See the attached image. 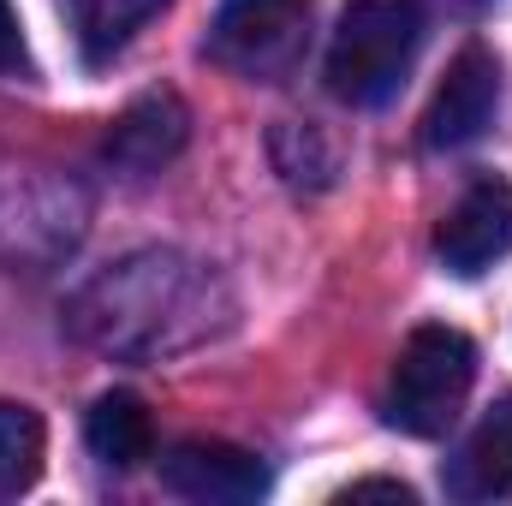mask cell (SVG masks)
I'll use <instances>...</instances> for the list:
<instances>
[{
  "instance_id": "obj_1",
  "label": "cell",
  "mask_w": 512,
  "mask_h": 506,
  "mask_svg": "<svg viewBox=\"0 0 512 506\" xmlns=\"http://www.w3.org/2000/svg\"><path fill=\"white\" fill-rule=\"evenodd\" d=\"M66 328L108 358H173L233 328L227 280L185 251H131L66 304Z\"/></svg>"
},
{
  "instance_id": "obj_2",
  "label": "cell",
  "mask_w": 512,
  "mask_h": 506,
  "mask_svg": "<svg viewBox=\"0 0 512 506\" xmlns=\"http://www.w3.org/2000/svg\"><path fill=\"white\" fill-rule=\"evenodd\" d=\"M417 48H423L417 0H346L328 48V90L352 108H382L411 78Z\"/></svg>"
},
{
  "instance_id": "obj_3",
  "label": "cell",
  "mask_w": 512,
  "mask_h": 506,
  "mask_svg": "<svg viewBox=\"0 0 512 506\" xmlns=\"http://www.w3.org/2000/svg\"><path fill=\"white\" fill-rule=\"evenodd\" d=\"M471 381H477V346L459 328H417L393 358L382 417L399 435L435 441L459 423Z\"/></svg>"
},
{
  "instance_id": "obj_4",
  "label": "cell",
  "mask_w": 512,
  "mask_h": 506,
  "mask_svg": "<svg viewBox=\"0 0 512 506\" xmlns=\"http://www.w3.org/2000/svg\"><path fill=\"white\" fill-rule=\"evenodd\" d=\"M310 0H221L209 54L239 78H286L310 42Z\"/></svg>"
},
{
  "instance_id": "obj_5",
  "label": "cell",
  "mask_w": 512,
  "mask_h": 506,
  "mask_svg": "<svg viewBox=\"0 0 512 506\" xmlns=\"http://www.w3.org/2000/svg\"><path fill=\"white\" fill-rule=\"evenodd\" d=\"M495 114H501V60L471 42L447 66V78H441V90L423 114V143L429 149H465L495 126Z\"/></svg>"
},
{
  "instance_id": "obj_6",
  "label": "cell",
  "mask_w": 512,
  "mask_h": 506,
  "mask_svg": "<svg viewBox=\"0 0 512 506\" xmlns=\"http://www.w3.org/2000/svg\"><path fill=\"white\" fill-rule=\"evenodd\" d=\"M161 483L197 506H251L268 495V465L233 441H179L161 459Z\"/></svg>"
},
{
  "instance_id": "obj_7",
  "label": "cell",
  "mask_w": 512,
  "mask_h": 506,
  "mask_svg": "<svg viewBox=\"0 0 512 506\" xmlns=\"http://www.w3.org/2000/svg\"><path fill=\"white\" fill-rule=\"evenodd\" d=\"M435 256L453 274H483L501 256H512V185L507 179H477L435 227Z\"/></svg>"
},
{
  "instance_id": "obj_8",
  "label": "cell",
  "mask_w": 512,
  "mask_h": 506,
  "mask_svg": "<svg viewBox=\"0 0 512 506\" xmlns=\"http://www.w3.org/2000/svg\"><path fill=\"white\" fill-rule=\"evenodd\" d=\"M185 143H191V108H185L173 90H149V96H137L126 114L108 126L102 155H108L120 173L143 179V173H161Z\"/></svg>"
},
{
  "instance_id": "obj_9",
  "label": "cell",
  "mask_w": 512,
  "mask_h": 506,
  "mask_svg": "<svg viewBox=\"0 0 512 506\" xmlns=\"http://www.w3.org/2000/svg\"><path fill=\"white\" fill-rule=\"evenodd\" d=\"M447 495L459 501H512V393L483 411L459 459L447 465Z\"/></svg>"
},
{
  "instance_id": "obj_10",
  "label": "cell",
  "mask_w": 512,
  "mask_h": 506,
  "mask_svg": "<svg viewBox=\"0 0 512 506\" xmlns=\"http://www.w3.org/2000/svg\"><path fill=\"white\" fill-rule=\"evenodd\" d=\"M84 441L102 465L114 471H137L149 453H155V417L137 393H102L84 417Z\"/></svg>"
},
{
  "instance_id": "obj_11",
  "label": "cell",
  "mask_w": 512,
  "mask_h": 506,
  "mask_svg": "<svg viewBox=\"0 0 512 506\" xmlns=\"http://www.w3.org/2000/svg\"><path fill=\"white\" fill-rule=\"evenodd\" d=\"M60 6H66V18L78 30L84 60H108V54L126 48L167 0H60Z\"/></svg>"
},
{
  "instance_id": "obj_12",
  "label": "cell",
  "mask_w": 512,
  "mask_h": 506,
  "mask_svg": "<svg viewBox=\"0 0 512 506\" xmlns=\"http://www.w3.org/2000/svg\"><path fill=\"white\" fill-rule=\"evenodd\" d=\"M42 453H48V429L30 405L0 399V501L24 495L42 477Z\"/></svg>"
},
{
  "instance_id": "obj_13",
  "label": "cell",
  "mask_w": 512,
  "mask_h": 506,
  "mask_svg": "<svg viewBox=\"0 0 512 506\" xmlns=\"http://www.w3.org/2000/svg\"><path fill=\"white\" fill-rule=\"evenodd\" d=\"M24 72H30V48L18 30V12L0 0V78H24Z\"/></svg>"
},
{
  "instance_id": "obj_14",
  "label": "cell",
  "mask_w": 512,
  "mask_h": 506,
  "mask_svg": "<svg viewBox=\"0 0 512 506\" xmlns=\"http://www.w3.org/2000/svg\"><path fill=\"white\" fill-rule=\"evenodd\" d=\"M370 495H382V501H399V506H411L417 495L405 489V483H393V477H364V483H352L340 501H370Z\"/></svg>"
}]
</instances>
